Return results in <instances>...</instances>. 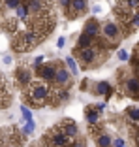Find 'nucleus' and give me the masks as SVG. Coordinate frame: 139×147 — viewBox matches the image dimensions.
Instances as JSON below:
<instances>
[{
	"instance_id": "nucleus-1",
	"label": "nucleus",
	"mask_w": 139,
	"mask_h": 147,
	"mask_svg": "<svg viewBox=\"0 0 139 147\" xmlns=\"http://www.w3.org/2000/svg\"><path fill=\"white\" fill-rule=\"evenodd\" d=\"M74 57L79 61V64H81L83 70H90V68L100 66L102 62L109 57V47L98 38L90 47H83V49L75 47L74 49Z\"/></svg>"
},
{
	"instance_id": "nucleus-2",
	"label": "nucleus",
	"mask_w": 139,
	"mask_h": 147,
	"mask_svg": "<svg viewBox=\"0 0 139 147\" xmlns=\"http://www.w3.org/2000/svg\"><path fill=\"white\" fill-rule=\"evenodd\" d=\"M23 96H25V102L28 106H34V108H45V106H51V96H53V87L49 83L41 81V79L34 78V81L30 85L23 89Z\"/></svg>"
},
{
	"instance_id": "nucleus-3",
	"label": "nucleus",
	"mask_w": 139,
	"mask_h": 147,
	"mask_svg": "<svg viewBox=\"0 0 139 147\" xmlns=\"http://www.w3.org/2000/svg\"><path fill=\"white\" fill-rule=\"evenodd\" d=\"M43 40H45V36L38 34V32L30 30V28H25V30H19L15 34H11V49L17 53H26L30 49H34L36 45H39Z\"/></svg>"
},
{
	"instance_id": "nucleus-4",
	"label": "nucleus",
	"mask_w": 139,
	"mask_h": 147,
	"mask_svg": "<svg viewBox=\"0 0 139 147\" xmlns=\"http://www.w3.org/2000/svg\"><path fill=\"white\" fill-rule=\"evenodd\" d=\"M124 38V30L122 26L118 25L117 21H111V19H105L102 23V28H100V40L107 45L109 49L118 45V42Z\"/></svg>"
},
{
	"instance_id": "nucleus-5",
	"label": "nucleus",
	"mask_w": 139,
	"mask_h": 147,
	"mask_svg": "<svg viewBox=\"0 0 139 147\" xmlns=\"http://www.w3.org/2000/svg\"><path fill=\"white\" fill-rule=\"evenodd\" d=\"M72 145H74V140L68 138L58 125L49 128L39 140V147H72Z\"/></svg>"
},
{
	"instance_id": "nucleus-6",
	"label": "nucleus",
	"mask_w": 139,
	"mask_h": 147,
	"mask_svg": "<svg viewBox=\"0 0 139 147\" xmlns=\"http://www.w3.org/2000/svg\"><path fill=\"white\" fill-rule=\"evenodd\" d=\"M118 92L120 96H130V98H139V76L132 74H122L118 78Z\"/></svg>"
},
{
	"instance_id": "nucleus-7",
	"label": "nucleus",
	"mask_w": 139,
	"mask_h": 147,
	"mask_svg": "<svg viewBox=\"0 0 139 147\" xmlns=\"http://www.w3.org/2000/svg\"><path fill=\"white\" fill-rule=\"evenodd\" d=\"M58 64H60V61H53V62H45V64H41L38 70H36L38 79H41V81L53 85V83H55V78H57Z\"/></svg>"
},
{
	"instance_id": "nucleus-8",
	"label": "nucleus",
	"mask_w": 139,
	"mask_h": 147,
	"mask_svg": "<svg viewBox=\"0 0 139 147\" xmlns=\"http://www.w3.org/2000/svg\"><path fill=\"white\" fill-rule=\"evenodd\" d=\"M88 11V2L87 0H72L68 9H64L66 19H79Z\"/></svg>"
},
{
	"instance_id": "nucleus-9",
	"label": "nucleus",
	"mask_w": 139,
	"mask_h": 147,
	"mask_svg": "<svg viewBox=\"0 0 139 147\" xmlns=\"http://www.w3.org/2000/svg\"><path fill=\"white\" fill-rule=\"evenodd\" d=\"M90 134L94 136V142H96V147H113V140L105 134L104 130L100 128V125H94V126H88Z\"/></svg>"
},
{
	"instance_id": "nucleus-10",
	"label": "nucleus",
	"mask_w": 139,
	"mask_h": 147,
	"mask_svg": "<svg viewBox=\"0 0 139 147\" xmlns=\"http://www.w3.org/2000/svg\"><path fill=\"white\" fill-rule=\"evenodd\" d=\"M15 81H17V85H19V87L26 89V87H28L32 81H34L32 70L28 68V66H19V68L15 70Z\"/></svg>"
},
{
	"instance_id": "nucleus-11",
	"label": "nucleus",
	"mask_w": 139,
	"mask_h": 147,
	"mask_svg": "<svg viewBox=\"0 0 139 147\" xmlns=\"http://www.w3.org/2000/svg\"><path fill=\"white\" fill-rule=\"evenodd\" d=\"M70 85V72L64 68V64H58V70H57V78H55V83L53 87H57V89H68Z\"/></svg>"
},
{
	"instance_id": "nucleus-12",
	"label": "nucleus",
	"mask_w": 139,
	"mask_h": 147,
	"mask_svg": "<svg viewBox=\"0 0 139 147\" xmlns=\"http://www.w3.org/2000/svg\"><path fill=\"white\" fill-rule=\"evenodd\" d=\"M58 126L62 128V132H64L68 138H77L79 136V126H77V123L74 121V119H62L60 123H58Z\"/></svg>"
},
{
	"instance_id": "nucleus-13",
	"label": "nucleus",
	"mask_w": 139,
	"mask_h": 147,
	"mask_svg": "<svg viewBox=\"0 0 139 147\" xmlns=\"http://www.w3.org/2000/svg\"><path fill=\"white\" fill-rule=\"evenodd\" d=\"M100 28H102V23H98L96 19H88V21L85 23L83 34L90 36L92 40H98V38H100Z\"/></svg>"
},
{
	"instance_id": "nucleus-14",
	"label": "nucleus",
	"mask_w": 139,
	"mask_h": 147,
	"mask_svg": "<svg viewBox=\"0 0 139 147\" xmlns=\"http://www.w3.org/2000/svg\"><path fill=\"white\" fill-rule=\"evenodd\" d=\"M124 119L126 123L134 128V126H139V106H130L124 111Z\"/></svg>"
},
{
	"instance_id": "nucleus-15",
	"label": "nucleus",
	"mask_w": 139,
	"mask_h": 147,
	"mask_svg": "<svg viewBox=\"0 0 139 147\" xmlns=\"http://www.w3.org/2000/svg\"><path fill=\"white\" fill-rule=\"evenodd\" d=\"M85 117H87L88 126L98 125V117H100V109H98V106H87V108H85Z\"/></svg>"
},
{
	"instance_id": "nucleus-16",
	"label": "nucleus",
	"mask_w": 139,
	"mask_h": 147,
	"mask_svg": "<svg viewBox=\"0 0 139 147\" xmlns=\"http://www.w3.org/2000/svg\"><path fill=\"white\" fill-rule=\"evenodd\" d=\"M94 91H96V94H102V96H105V98H109V96H111V85H109L107 81H100V83L94 85Z\"/></svg>"
},
{
	"instance_id": "nucleus-17",
	"label": "nucleus",
	"mask_w": 139,
	"mask_h": 147,
	"mask_svg": "<svg viewBox=\"0 0 139 147\" xmlns=\"http://www.w3.org/2000/svg\"><path fill=\"white\" fill-rule=\"evenodd\" d=\"M130 62H132V68L134 70H137L139 72V43L134 47V53H132V59H130Z\"/></svg>"
},
{
	"instance_id": "nucleus-18",
	"label": "nucleus",
	"mask_w": 139,
	"mask_h": 147,
	"mask_svg": "<svg viewBox=\"0 0 139 147\" xmlns=\"http://www.w3.org/2000/svg\"><path fill=\"white\" fill-rule=\"evenodd\" d=\"M130 136H132V140H134V145L139 147V126H134V128H130Z\"/></svg>"
},
{
	"instance_id": "nucleus-19",
	"label": "nucleus",
	"mask_w": 139,
	"mask_h": 147,
	"mask_svg": "<svg viewBox=\"0 0 139 147\" xmlns=\"http://www.w3.org/2000/svg\"><path fill=\"white\" fill-rule=\"evenodd\" d=\"M21 111H23V117L26 119V123H34V119H32V113L28 111V108H26V106H23Z\"/></svg>"
},
{
	"instance_id": "nucleus-20",
	"label": "nucleus",
	"mask_w": 139,
	"mask_h": 147,
	"mask_svg": "<svg viewBox=\"0 0 139 147\" xmlns=\"http://www.w3.org/2000/svg\"><path fill=\"white\" fill-rule=\"evenodd\" d=\"M135 28H139V9L134 11V17H132V30H135Z\"/></svg>"
},
{
	"instance_id": "nucleus-21",
	"label": "nucleus",
	"mask_w": 139,
	"mask_h": 147,
	"mask_svg": "<svg viewBox=\"0 0 139 147\" xmlns=\"http://www.w3.org/2000/svg\"><path fill=\"white\" fill-rule=\"evenodd\" d=\"M66 64H70V70H72L74 74H77V64H75L74 57H68V59H66Z\"/></svg>"
},
{
	"instance_id": "nucleus-22",
	"label": "nucleus",
	"mask_w": 139,
	"mask_h": 147,
	"mask_svg": "<svg viewBox=\"0 0 139 147\" xmlns=\"http://www.w3.org/2000/svg\"><path fill=\"white\" fill-rule=\"evenodd\" d=\"M118 59H120V61H126V59H128V53L124 51V49H120V51H118Z\"/></svg>"
},
{
	"instance_id": "nucleus-23",
	"label": "nucleus",
	"mask_w": 139,
	"mask_h": 147,
	"mask_svg": "<svg viewBox=\"0 0 139 147\" xmlns=\"http://www.w3.org/2000/svg\"><path fill=\"white\" fill-rule=\"evenodd\" d=\"M70 2L72 0H58V4L62 6V9H68V6H70Z\"/></svg>"
},
{
	"instance_id": "nucleus-24",
	"label": "nucleus",
	"mask_w": 139,
	"mask_h": 147,
	"mask_svg": "<svg viewBox=\"0 0 139 147\" xmlns=\"http://www.w3.org/2000/svg\"><path fill=\"white\" fill-rule=\"evenodd\" d=\"M115 145H117V147H126V142L120 140V138H117V140H115Z\"/></svg>"
},
{
	"instance_id": "nucleus-25",
	"label": "nucleus",
	"mask_w": 139,
	"mask_h": 147,
	"mask_svg": "<svg viewBox=\"0 0 139 147\" xmlns=\"http://www.w3.org/2000/svg\"><path fill=\"white\" fill-rule=\"evenodd\" d=\"M64 42H66V40H64V38H58V42H57V45H58V47H62V45H64Z\"/></svg>"
},
{
	"instance_id": "nucleus-26",
	"label": "nucleus",
	"mask_w": 139,
	"mask_h": 147,
	"mask_svg": "<svg viewBox=\"0 0 139 147\" xmlns=\"http://www.w3.org/2000/svg\"><path fill=\"white\" fill-rule=\"evenodd\" d=\"M72 147H74V145H72Z\"/></svg>"
}]
</instances>
